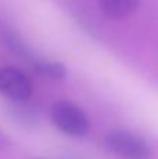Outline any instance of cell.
<instances>
[{"label": "cell", "mask_w": 158, "mask_h": 159, "mask_svg": "<svg viewBox=\"0 0 158 159\" xmlns=\"http://www.w3.org/2000/svg\"><path fill=\"white\" fill-rule=\"evenodd\" d=\"M34 70L52 80H63L67 75V69L64 67V64H62L60 61L48 60V59H44Z\"/></svg>", "instance_id": "obj_7"}, {"label": "cell", "mask_w": 158, "mask_h": 159, "mask_svg": "<svg viewBox=\"0 0 158 159\" xmlns=\"http://www.w3.org/2000/svg\"><path fill=\"white\" fill-rule=\"evenodd\" d=\"M105 147L119 159H150L151 147L142 137L125 130H115L106 134Z\"/></svg>", "instance_id": "obj_2"}, {"label": "cell", "mask_w": 158, "mask_h": 159, "mask_svg": "<svg viewBox=\"0 0 158 159\" xmlns=\"http://www.w3.org/2000/svg\"><path fill=\"white\" fill-rule=\"evenodd\" d=\"M7 147H10V137L0 129V151L6 149Z\"/></svg>", "instance_id": "obj_8"}, {"label": "cell", "mask_w": 158, "mask_h": 159, "mask_svg": "<svg viewBox=\"0 0 158 159\" xmlns=\"http://www.w3.org/2000/svg\"><path fill=\"white\" fill-rule=\"evenodd\" d=\"M34 92L32 80L17 67L0 69V93L13 102L28 101Z\"/></svg>", "instance_id": "obj_3"}, {"label": "cell", "mask_w": 158, "mask_h": 159, "mask_svg": "<svg viewBox=\"0 0 158 159\" xmlns=\"http://www.w3.org/2000/svg\"><path fill=\"white\" fill-rule=\"evenodd\" d=\"M50 119L55 127L70 137H84L90 130L87 115L70 101H58L50 109Z\"/></svg>", "instance_id": "obj_1"}, {"label": "cell", "mask_w": 158, "mask_h": 159, "mask_svg": "<svg viewBox=\"0 0 158 159\" xmlns=\"http://www.w3.org/2000/svg\"><path fill=\"white\" fill-rule=\"evenodd\" d=\"M30 101V99H28ZM28 101H22V102H14L13 106V112L11 116L18 121L20 124H34L35 120L38 119V112L32 105H28Z\"/></svg>", "instance_id": "obj_6"}, {"label": "cell", "mask_w": 158, "mask_h": 159, "mask_svg": "<svg viewBox=\"0 0 158 159\" xmlns=\"http://www.w3.org/2000/svg\"><path fill=\"white\" fill-rule=\"evenodd\" d=\"M140 0H98V7L111 20H126L137 10Z\"/></svg>", "instance_id": "obj_4"}, {"label": "cell", "mask_w": 158, "mask_h": 159, "mask_svg": "<svg viewBox=\"0 0 158 159\" xmlns=\"http://www.w3.org/2000/svg\"><path fill=\"white\" fill-rule=\"evenodd\" d=\"M4 42H6V45H7V48L14 53V55H17L20 59H22V60H24L25 63L30 64L32 69H35V67L44 60V57L36 55V53L34 52L32 48H31L21 36L17 35V34L6 32L4 34Z\"/></svg>", "instance_id": "obj_5"}]
</instances>
